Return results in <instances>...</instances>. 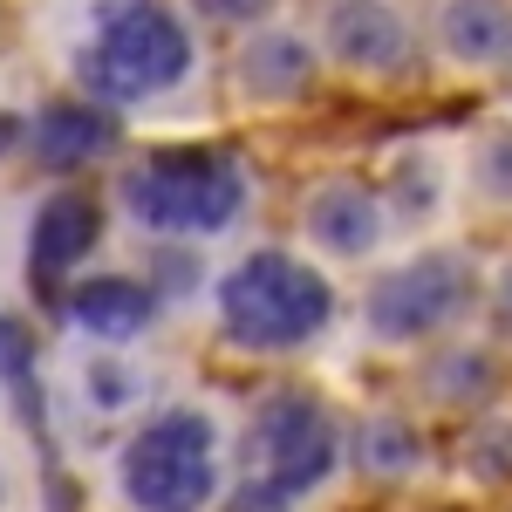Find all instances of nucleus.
Here are the masks:
<instances>
[{"label": "nucleus", "instance_id": "1", "mask_svg": "<svg viewBox=\"0 0 512 512\" xmlns=\"http://www.w3.org/2000/svg\"><path fill=\"white\" fill-rule=\"evenodd\" d=\"M192 69V35L164 0H117L103 7L89 48L76 55V82L89 103H144L164 96Z\"/></svg>", "mask_w": 512, "mask_h": 512}, {"label": "nucleus", "instance_id": "2", "mask_svg": "<svg viewBox=\"0 0 512 512\" xmlns=\"http://www.w3.org/2000/svg\"><path fill=\"white\" fill-rule=\"evenodd\" d=\"M335 315V287L287 253H253L219 280V321L239 349H301Z\"/></svg>", "mask_w": 512, "mask_h": 512}, {"label": "nucleus", "instance_id": "3", "mask_svg": "<svg viewBox=\"0 0 512 512\" xmlns=\"http://www.w3.org/2000/svg\"><path fill=\"white\" fill-rule=\"evenodd\" d=\"M117 472L137 512H198L219 485V431L205 410H164L123 444Z\"/></svg>", "mask_w": 512, "mask_h": 512}, {"label": "nucleus", "instance_id": "4", "mask_svg": "<svg viewBox=\"0 0 512 512\" xmlns=\"http://www.w3.org/2000/svg\"><path fill=\"white\" fill-rule=\"evenodd\" d=\"M137 226L158 233H219L246 205V171L226 151H158L123 178Z\"/></svg>", "mask_w": 512, "mask_h": 512}, {"label": "nucleus", "instance_id": "5", "mask_svg": "<svg viewBox=\"0 0 512 512\" xmlns=\"http://www.w3.org/2000/svg\"><path fill=\"white\" fill-rule=\"evenodd\" d=\"M335 458H342V437H335V424H328V410H321L315 396L280 390V396H267V403L253 410L246 465H253V485H260V492L301 499V492L328 485Z\"/></svg>", "mask_w": 512, "mask_h": 512}, {"label": "nucleus", "instance_id": "6", "mask_svg": "<svg viewBox=\"0 0 512 512\" xmlns=\"http://www.w3.org/2000/svg\"><path fill=\"white\" fill-rule=\"evenodd\" d=\"M478 301V274L472 260L458 253H417L369 287L362 315L383 342H424V335H444L451 321H465Z\"/></svg>", "mask_w": 512, "mask_h": 512}, {"label": "nucleus", "instance_id": "7", "mask_svg": "<svg viewBox=\"0 0 512 512\" xmlns=\"http://www.w3.org/2000/svg\"><path fill=\"white\" fill-rule=\"evenodd\" d=\"M321 48L362 69V76H396L410 62V21L396 14L390 0H328L321 7Z\"/></svg>", "mask_w": 512, "mask_h": 512}, {"label": "nucleus", "instance_id": "8", "mask_svg": "<svg viewBox=\"0 0 512 512\" xmlns=\"http://www.w3.org/2000/svg\"><path fill=\"white\" fill-rule=\"evenodd\" d=\"M96 239H103V205L82 192H55L35 212V226H28V274L35 280L76 274L82 260L96 253Z\"/></svg>", "mask_w": 512, "mask_h": 512}, {"label": "nucleus", "instance_id": "9", "mask_svg": "<svg viewBox=\"0 0 512 512\" xmlns=\"http://www.w3.org/2000/svg\"><path fill=\"white\" fill-rule=\"evenodd\" d=\"M117 144V117L103 103H48L35 123H28V151L48 171H76V164H96L103 151Z\"/></svg>", "mask_w": 512, "mask_h": 512}, {"label": "nucleus", "instance_id": "10", "mask_svg": "<svg viewBox=\"0 0 512 512\" xmlns=\"http://www.w3.org/2000/svg\"><path fill=\"white\" fill-rule=\"evenodd\" d=\"M437 48L465 69H499L512 48V0H437Z\"/></svg>", "mask_w": 512, "mask_h": 512}, {"label": "nucleus", "instance_id": "11", "mask_svg": "<svg viewBox=\"0 0 512 512\" xmlns=\"http://www.w3.org/2000/svg\"><path fill=\"white\" fill-rule=\"evenodd\" d=\"M308 82H315V48L287 28H260L239 48V89L260 103H294L308 96Z\"/></svg>", "mask_w": 512, "mask_h": 512}, {"label": "nucleus", "instance_id": "12", "mask_svg": "<svg viewBox=\"0 0 512 512\" xmlns=\"http://www.w3.org/2000/svg\"><path fill=\"white\" fill-rule=\"evenodd\" d=\"M308 233L342 253V260H362L376 239H383V212H376V192H362L355 178H335L308 198Z\"/></svg>", "mask_w": 512, "mask_h": 512}, {"label": "nucleus", "instance_id": "13", "mask_svg": "<svg viewBox=\"0 0 512 512\" xmlns=\"http://www.w3.org/2000/svg\"><path fill=\"white\" fill-rule=\"evenodd\" d=\"M69 315L96 342H130V335L151 328V287H137V280H123V274H96L69 294Z\"/></svg>", "mask_w": 512, "mask_h": 512}, {"label": "nucleus", "instance_id": "14", "mask_svg": "<svg viewBox=\"0 0 512 512\" xmlns=\"http://www.w3.org/2000/svg\"><path fill=\"white\" fill-rule=\"evenodd\" d=\"M472 185L492 205H512V130H492L485 144H478V158H472Z\"/></svg>", "mask_w": 512, "mask_h": 512}, {"label": "nucleus", "instance_id": "15", "mask_svg": "<svg viewBox=\"0 0 512 512\" xmlns=\"http://www.w3.org/2000/svg\"><path fill=\"white\" fill-rule=\"evenodd\" d=\"M28 376H35V328L14 321V315H0V383L21 390Z\"/></svg>", "mask_w": 512, "mask_h": 512}, {"label": "nucleus", "instance_id": "16", "mask_svg": "<svg viewBox=\"0 0 512 512\" xmlns=\"http://www.w3.org/2000/svg\"><path fill=\"white\" fill-rule=\"evenodd\" d=\"M437 369H444V376H437V390H444V396H458V390L485 396V390H492V355H444Z\"/></svg>", "mask_w": 512, "mask_h": 512}, {"label": "nucleus", "instance_id": "17", "mask_svg": "<svg viewBox=\"0 0 512 512\" xmlns=\"http://www.w3.org/2000/svg\"><path fill=\"white\" fill-rule=\"evenodd\" d=\"M192 7L205 14V21H219V28H253L274 0H192Z\"/></svg>", "mask_w": 512, "mask_h": 512}, {"label": "nucleus", "instance_id": "18", "mask_svg": "<svg viewBox=\"0 0 512 512\" xmlns=\"http://www.w3.org/2000/svg\"><path fill=\"white\" fill-rule=\"evenodd\" d=\"M369 451H376L383 465H396V458H417V444L396 431V424H376V444H369Z\"/></svg>", "mask_w": 512, "mask_h": 512}, {"label": "nucleus", "instance_id": "19", "mask_svg": "<svg viewBox=\"0 0 512 512\" xmlns=\"http://www.w3.org/2000/svg\"><path fill=\"white\" fill-rule=\"evenodd\" d=\"M219 512H287V499H274V492H260V485H246L239 499H226Z\"/></svg>", "mask_w": 512, "mask_h": 512}, {"label": "nucleus", "instance_id": "20", "mask_svg": "<svg viewBox=\"0 0 512 512\" xmlns=\"http://www.w3.org/2000/svg\"><path fill=\"white\" fill-rule=\"evenodd\" d=\"M499 321L512 328V267H506V280H499Z\"/></svg>", "mask_w": 512, "mask_h": 512}, {"label": "nucleus", "instance_id": "21", "mask_svg": "<svg viewBox=\"0 0 512 512\" xmlns=\"http://www.w3.org/2000/svg\"><path fill=\"white\" fill-rule=\"evenodd\" d=\"M499 69H506V76H512V48H506V62H499Z\"/></svg>", "mask_w": 512, "mask_h": 512}, {"label": "nucleus", "instance_id": "22", "mask_svg": "<svg viewBox=\"0 0 512 512\" xmlns=\"http://www.w3.org/2000/svg\"><path fill=\"white\" fill-rule=\"evenodd\" d=\"M0 499H7V478H0Z\"/></svg>", "mask_w": 512, "mask_h": 512}]
</instances>
